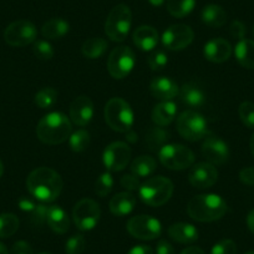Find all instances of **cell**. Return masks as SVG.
I'll list each match as a JSON object with an SVG mask.
<instances>
[{
    "mask_svg": "<svg viewBox=\"0 0 254 254\" xmlns=\"http://www.w3.org/2000/svg\"><path fill=\"white\" fill-rule=\"evenodd\" d=\"M63 178L55 170L49 167H38L31 171L26 178L29 193L35 199L45 203L54 202L63 190Z\"/></svg>",
    "mask_w": 254,
    "mask_h": 254,
    "instance_id": "1",
    "label": "cell"
},
{
    "mask_svg": "<svg viewBox=\"0 0 254 254\" xmlns=\"http://www.w3.org/2000/svg\"><path fill=\"white\" fill-rule=\"evenodd\" d=\"M71 132V121L63 112L45 115L36 126V136L45 145H60L69 140Z\"/></svg>",
    "mask_w": 254,
    "mask_h": 254,
    "instance_id": "2",
    "label": "cell"
},
{
    "mask_svg": "<svg viewBox=\"0 0 254 254\" xmlns=\"http://www.w3.org/2000/svg\"><path fill=\"white\" fill-rule=\"evenodd\" d=\"M228 211L227 202L218 194L194 196L187 204V213L197 222H214L221 219Z\"/></svg>",
    "mask_w": 254,
    "mask_h": 254,
    "instance_id": "3",
    "label": "cell"
},
{
    "mask_svg": "<svg viewBox=\"0 0 254 254\" xmlns=\"http://www.w3.org/2000/svg\"><path fill=\"white\" fill-rule=\"evenodd\" d=\"M105 121L116 132L127 133L131 131L135 122V115L130 104L121 97L109 100L105 106Z\"/></svg>",
    "mask_w": 254,
    "mask_h": 254,
    "instance_id": "4",
    "label": "cell"
},
{
    "mask_svg": "<svg viewBox=\"0 0 254 254\" xmlns=\"http://www.w3.org/2000/svg\"><path fill=\"white\" fill-rule=\"evenodd\" d=\"M173 183L170 178H166L163 176H156L151 177L142 183L138 190L140 198L143 203L151 207L163 206L170 201L173 194Z\"/></svg>",
    "mask_w": 254,
    "mask_h": 254,
    "instance_id": "5",
    "label": "cell"
},
{
    "mask_svg": "<svg viewBox=\"0 0 254 254\" xmlns=\"http://www.w3.org/2000/svg\"><path fill=\"white\" fill-rule=\"evenodd\" d=\"M132 24V13L125 4L114 6L107 15L105 23V34L110 40L115 43H122L126 40Z\"/></svg>",
    "mask_w": 254,
    "mask_h": 254,
    "instance_id": "6",
    "label": "cell"
},
{
    "mask_svg": "<svg viewBox=\"0 0 254 254\" xmlns=\"http://www.w3.org/2000/svg\"><path fill=\"white\" fill-rule=\"evenodd\" d=\"M177 131L190 142L202 140L209 133L206 119L196 110H187L177 117Z\"/></svg>",
    "mask_w": 254,
    "mask_h": 254,
    "instance_id": "7",
    "label": "cell"
},
{
    "mask_svg": "<svg viewBox=\"0 0 254 254\" xmlns=\"http://www.w3.org/2000/svg\"><path fill=\"white\" fill-rule=\"evenodd\" d=\"M158 158L168 170L182 171L193 165L194 153L180 143H166L158 151Z\"/></svg>",
    "mask_w": 254,
    "mask_h": 254,
    "instance_id": "8",
    "label": "cell"
},
{
    "mask_svg": "<svg viewBox=\"0 0 254 254\" xmlns=\"http://www.w3.org/2000/svg\"><path fill=\"white\" fill-rule=\"evenodd\" d=\"M136 64V56L128 46H117L107 59V71L114 79H125L130 75Z\"/></svg>",
    "mask_w": 254,
    "mask_h": 254,
    "instance_id": "9",
    "label": "cell"
},
{
    "mask_svg": "<svg viewBox=\"0 0 254 254\" xmlns=\"http://www.w3.org/2000/svg\"><path fill=\"white\" fill-rule=\"evenodd\" d=\"M101 217L99 203L91 198H84L77 202L72 211L74 223L80 231H91L97 226Z\"/></svg>",
    "mask_w": 254,
    "mask_h": 254,
    "instance_id": "10",
    "label": "cell"
},
{
    "mask_svg": "<svg viewBox=\"0 0 254 254\" xmlns=\"http://www.w3.org/2000/svg\"><path fill=\"white\" fill-rule=\"evenodd\" d=\"M126 228L133 238L141 241H153L158 238L162 232L160 221L147 214H140L130 218V221L127 222Z\"/></svg>",
    "mask_w": 254,
    "mask_h": 254,
    "instance_id": "11",
    "label": "cell"
},
{
    "mask_svg": "<svg viewBox=\"0 0 254 254\" xmlns=\"http://www.w3.org/2000/svg\"><path fill=\"white\" fill-rule=\"evenodd\" d=\"M36 26L29 20H16L9 24L4 31V40L14 48H23L30 45L36 40Z\"/></svg>",
    "mask_w": 254,
    "mask_h": 254,
    "instance_id": "12",
    "label": "cell"
},
{
    "mask_svg": "<svg viewBox=\"0 0 254 254\" xmlns=\"http://www.w3.org/2000/svg\"><path fill=\"white\" fill-rule=\"evenodd\" d=\"M132 156L131 147L126 142L116 141L105 148L102 160L104 165L110 172H120L128 166Z\"/></svg>",
    "mask_w": 254,
    "mask_h": 254,
    "instance_id": "13",
    "label": "cell"
},
{
    "mask_svg": "<svg viewBox=\"0 0 254 254\" xmlns=\"http://www.w3.org/2000/svg\"><path fill=\"white\" fill-rule=\"evenodd\" d=\"M194 39L193 30L185 24L171 25L162 35V44L167 50L181 51L190 46Z\"/></svg>",
    "mask_w": 254,
    "mask_h": 254,
    "instance_id": "14",
    "label": "cell"
},
{
    "mask_svg": "<svg viewBox=\"0 0 254 254\" xmlns=\"http://www.w3.org/2000/svg\"><path fill=\"white\" fill-rule=\"evenodd\" d=\"M202 155L212 165H223L229 158V147L218 136L208 133L202 145Z\"/></svg>",
    "mask_w": 254,
    "mask_h": 254,
    "instance_id": "15",
    "label": "cell"
},
{
    "mask_svg": "<svg viewBox=\"0 0 254 254\" xmlns=\"http://www.w3.org/2000/svg\"><path fill=\"white\" fill-rule=\"evenodd\" d=\"M218 180V170L209 162H199L190 168L188 173V181L193 187L198 190H206L212 187Z\"/></svg>",
    "mask_w": 254,
    "mask_h": 254,
    "instance_id": "16",
    "label": "cell"
},
{
    "mask_svg": "<svg viewBox=\"0 0 254 254\" xmlns=\"http://www.w3.org/2000/svg\"><path fill=\"white\" fill-rule=\"evenodd\" d=\"M95 114L94 104L89 96H77L70 105V119L77 126H86L90 124Z\"/></svg>",
    "mask_w": 254,
    "mask_h": 254,
    "instance_id": "17",
    "label": "cell"
},
{
    "mask_svg": "<svg viewBox=\"0 0 254 254\" xmlns=\"http://www.w3.org/2000/svg\"><path fill=\"white\" fill-rule=\"evenodd\" d=\"M204 58L214 64H222L232 55V46L226 39L216 38L206 43L203 48Z\"/></svg>",
    "mask_w": 254,
    "mask_h": 254,
    "instance_id": "18",
    "label": "cell"
},
{
    "mask_svg": "<svg viewBox=\"0 0 254 254\" xmlns=\"http://www.w3.org/2000/svg\"><path fill=\"white\" fill-rule=\"evenodd\" d=\"M150 91L156 99L162 101H171L180 94L177 82L167 76H158L151 81Z\"/></svg>",
    "mask_w": 254,
    "mask_h": 254,
    "instance_id": "19",
    "label": "cell"
},
{
    "mask_svg": "<svg viewBox=\"0 0 254 254\" xmlns=\"http://www.w3.org/2000/svg\"><path fill=\"white\" fill-rule=\"evenodd\" d=\"M158 33L150 25H142L133 31V44L142 51H152L158 44Z\"/></svg>",
    "mask_w": 254,
    "mask_h": 254,
    "instance_id": "20",
    "label": "cell"
},
{
    "mask_svg": "<svg viewBox=\"0 0 254 254\" xmlns=\"http://www.w3.org/2000/svg\"><path fill=\"white\" fill-rule=\"evenodd\" d=\"M136 206V198L131 192H120L110 199V211L116 217L130 214Z\"/></svg>",
    "mask_w": 254,
    "mask_h": 254,
    "instance_id": "21",
    "label": "cell"
},
{
    "mask_svg": "<svg viewBox=\"0 0 254 254\" xmlns=\"http://www.w3.org/2000/svg\"><path fill=\"white\" fill-rule=\"evenodd\" d=\"M178 95L181 96V100L186 106L193 110L201 109L206 104V95L202 91V89H199V86H197L193 82H188V84L183 85Z\"/></svg>",
    "mask_w": 254,
    "mask_h": 254,
    "instance_id": "22",
    "label": "cell"
},
{
    "mask_svg": "<svg viewBox=\"0 0 254 254\" xmlns=\"http://www.w3.org/2000/svg\"><path fill=\"white\" fill-rule=\"evenodd\" d=\"M168 236L171 239L181 244H190L198 239V231L193 224L190 223H175L168 228Z\"/></svg>",
    "mask_w": 254,
    "mask_h": 254,
    "instance_id": "23",
    "label": "cell"
},
{
    "mask_svg": "<svg viewBox=\"0 0 254 254\" xmlns=\"http://www.w3.org/2000/svg\"><path fill=\"white\" fill-rule=\"evenodd\" d=\"M46 223L51 231L58 234L66 233L70 228L69 216L60 206H49Z\"/></svg>",
    "mask_w": 254,
    "mask_h": 254,
    "instance_id": "24",
    "label": "cell"
},
{
    "mask_svg": "<svg viewBox=\"0 0 254 254\" xmlns=\"http://www.w3.org/2000/svg\"><path fill=\"white\" fill-rule=\"evenodd\" d=\"M177 106L173 101H162L152 110V121L156 126L166 127L176 119Z\"/></svg>",
    "mask_w": 254,
    "mask_h": 254,
    "instance_id": "25",
    "label": "cell"
},
{
    "mask_svg": "<svg viewBox=\"0 0 254 254\" xmlns=\"http://www.w3.org/2000/svg\"><path fill=\"white\" fill-rule=\"evenodd\" d=\"M237 61L244 69L254 70V41L242 39L234 48Z\"/></svg>",
    "mask_w": 254,
    "mask_h": 254,
    "instance_id": "26",
    "label": "cell"
},
{
    "mask_svg": "<svg viewBox=\"0 0 254 254\" xmlns=\"http://www.w3.org/2000/svg\"><path fill=\"white\" fill-rule=\"evenodd\" d=\"M70 30V24L61 18H54L46 21L41 28V34L49 40H55L66 35Z\"/></svg>",
    "mask_w": 254,
    "mask_h": 254,
    "instance_id": "27",
    "label": "cell"
},
{
    "mask_svg": "<svg viewBox=\"0 0 254 254\" xmlns=\"http://www.w3.org/2000/svg\"><path fill=\"white\" fill-rule=\"evenodd\" d=\"M202 21L211 28H221L227 21V13L222 6L217 4H209L204 6L201 14Z\"/></svg>",
    "mask_w": 254,
    "mask_h": 254,
    "instance_id": "28",
    "label": "cell"
},
{
    "mask_svg": "<svg viewBox=\"0 0 254 254\" xmlns=\"http://www.w3.org/2000/svg\"><path fill=\"white\" fill-rule=\"evenodd\" d=\"M131 172L132 175H135L136 177L143 178L148 177V176L152 175L153 172L157 168V162L153 157L151 156H140V157L135 158L131 163Z\"/></svg>",
    "mask_w": 254,
    "mask_h": 254,
    "instance_id": "29",
    "label": "cell"
},
{
    "mask_svg": "<svg viewBox=\"0 0 254 254\" xmlns=\"http://www.w3.org/2000/svg\"><path fill=\"white\" fill-rule=\"evenodd\" d=\"M109 44L104 38H91L87 39L81 46V53L85 58L90 60H96L101 58L106 53Z\"/></svg>",
    "mask_w": 254,
    "mask_h": 254,
    "instance_id": "30",
    "label": "cell"
},
{
    "mask_svg": "<svg viewBox=\"0 0 254 254\" xmlns=\"http://www.w3.org/2000/svg\"><path fill=\"white\" fill-rule=\"evenodd\" d=\"M170 138V133L161 126H153L146 133V143L151 151L158 152Z\"/></svg>",
    "mask_w": 254,
    "mask_h": 254,
    "instance_id": "31",
    "label": "cell"
},
{
    "mask_svg": "<svg viewBox=\"0 0 254 254\" xmlns=\"http://www.w3.org/2000/svg\"><path fill=\"white\" fill-rule=\"evenodd\" d=\"M196 0H167V10L175 18H185L194 9Z\"/></svg>",
    "mask_w": 254,
    "mask_h": 254,
    "instance_id": "32",
    "label": "cell"
},
{
    "mask_svg": "<svg viewBox=\"0 0 254 254\" xmlns=\"http://www.w3.org/2000/svg\"><path fill=\"white\" fill-rule=\"evenodd\" d=\"M19 218L13 213L0 214V238H9L19 229Z\"/></svg>",
    "mask_w": 254,
    "mask_h": 254,
    "instance_id": "33",
    "label": "cell"
},
{
    "mask_svg": "<svg viewBox=\"0 0 254 254\" xmlns=\"http://www.w3.org/2000/svg\"><path fill=\"white\" fill-rule=\"evenodd\" d=\"M58 101V91L53 87H43L35 95V104L43 110L51 109Z\"/></svg>",
    "mask_w": 254,
    "mask_h": 254,
    "instance_id": "34",
    "label": "cell"
},
{
    "mask_svg": "<svg viewBox=\"0 0 254 254\" xmlns=\"http://www.w3.org/2000/svg\"><path fill=\"white\" fill-rule=\"evenodd\" d=\"M69 145L74 152H84L90 146V133L84 128L75 131L70 136Z\"/></svg>",
    "mask_w": 254,
    "mask_h": 254,
    "instance_id": "35",
    "label": "cell"
},
{
    "mask_svg": "<svg viewBox=\"0 0 254 254\" xmlns=\"http://www.w3.org/2000/svg\"><path fill=\"white\" fill-rule=\"evenodd\" d=\"M114 187V178L110 172H105L95 182V193L99 197H106Z\"/></svg>",
    "mask_w": 254,
    "mask_h": 254,
    "instance_id": "36",
    "label": "cell"
},
{
    "mask_svg": "<svg viewBox=\"0 0 254 254\" xmlns=\"http://www.w3.org/2000/svg\"><path fill=\"white\" fill-rule=\"evenodd\" d=\"M33 51H34V55H35L39 60H43V61L51 60V59L54 58V54H55L53 45L46 40L34 41Z\"/></svg>",
    "mask_w": 254,
    "mask_h": 254,
    "instance_id": "37",
    "label": "cell"
},
{
    "mask_svg": "<svg viewBox=\"0 0 254 254\" xmlns=\"http://www.w3.org/2000/svg\"><path fill=\"white\" fill-rule=\"evenodd\" d=\"M168 64V56L163 50L152 51L147 59V65L152 71H160L166 67Z\"/></svg>",
    "mask_w": 254,
    "mask_h": 254,
    "instance_id": "38",
    "label": "cell"
},
{
    "mask_svg": "<svg viewBox=\"0 0 254 254\" xmlns=\"http://www.w3.org/2000/svg\"><path fill=\"white\" fill-rule=\"evenodd\" d=\"M239 117L244 126L248 128H254V104L251 101H244L239 105Z\"/></svg>",
    "mask_w": 254,
    "mask_h": 254,
    "instance_id": "39",
    "label": "cell"
},
{
    "mask_svg": "<svg viewBox=\"0 0 254 254\" xmlns=\"http://www.w3.org/2000/svg\"><path fill=\"white\" fill-rule=\"evenodd\" d=\"M86 247V241H85L82 234H74L67 239L65 244V252L66 254H82Z\"/></svg>",
    "mask_w": 254,
    "mask_h": 254,
    "instance_id": "40",
    "label": "cell"
},
{
    "mask_svg": "<svg viewBox=\"0 0 254 254\" xmlns=\"http://www.w3.org/2000/svg\"><path fill=\"white\" fill-rule=\"evenodd\" d=\"M211 254H237V246L232 239H222L214 244Z\"/></svg>",
    "mask_w": 254,
    "mask_h": 254,
    "instance_id": "41",
    "label": "cell"
},
{
    "mask_svg": "<svg viewBox=\"0 0 254 254\" xmlns=\"http://www.w3.org/2000/svg\"><path fill=\"white\" fill-rule=\"evenodd\" d=\"M120 185L122 188L127 190V192H133V190H138L141 187V183L138 177H136L135 175H125L122 176L121 180H120Z\"/></svg>",
    "mask_w": 254,
    "mask_h": 254,
    "instance_id": "42",
    "label": "cell"
},
{
    "mask_svg": "<svg viewBox=\"0 0 254 254\" xmlns=\"http://www.w3.org/2000/svg\"><path fill=\"white\" fill-rule=\"evenodd\" d=\"M48 209H49V206L38 203L35 211L31 213V219H33L34 223L38 224V226H41L43 223H45L46 216H48Z\"/></svg>",
    "mask_w": 254,
    "mask_h": 254,
    "instance_id": "43",
    "label": "cell"
},
{
    "mask_svg": "<svg viewBox=\"0 0 254 254\" xmlns=\"http://www.w3.org/2000/svg\"><path fill=\"white\" fill-rule=\"evenodd\" d=\"M229 33H231V35L234 39L242 40V39H244V35H246V25L242 21L234 20L231 24V26H229Z\"/></svg>",
    "mask_w": 254,
    "mask_h": 254,
    "instance_id": "44",
    "label": "cell"
},
{
    "mask_svg": "<svg viewBox=\"0 0 254 254\" xmlns=\"http://www.w3.org/2000/svg\"><path fill=\"white\" fill-rule=\"evenodd\" d=\"M10 254H34V251L28 242L19 241L14 243Z\"/></svg>",
    "mask_w": 254,
    "mask_h": 254,
    "instance_id": "45",
    "label": "cell"
},
{
    "mask_svg": "<svg viewBox=\"0 0 254 254\" xmlns=\"http://www.w3.org/2000/svg\"><path fill=\"white\" fill-rule=\"evenodd\" d=\"M239 180L248 186H254V167H246L239 172Z\"/></svg>",
    "mask_w": 254,
    "mask_h": 254,
    "instance_id": "46",
    "label": "cell"
},
{
    "mask_svg": "<svg viewBox=\"0 0 254 254\" xmlns=\"http://www.w3.org/2000/svg\"><path fill=\"white\" fill-rule=\"evenodd\" d=\"M18 204H19V208H20L21 211L26 212V213H30V214L35 211L36 206H38V203H35L33 199L28 198V197H21V198L19 199Z\"/></svg>",
    "mask_w": 254,
    "mask_h": 254,
    "instance_id": "47",
    "label": "cell"
},
{
    "mask_svg": "<svg viewBox=\"0 0 254 254\" xmlns=\"http://www.w3.org/2000/svg\"><path fill=\"white\" fill-rule=\"evenodd\" d=\"M156 254H176V252L170 242L161 239L156 247Z\"/></svg>",
    "mask_w": 254,
    "mask_h": 254,
    "instance_id": "48",
    "label": "cell"
},
{
    "mask_svg": "<svg viewBox=\"0 0 254 254\" xmlns=\"http://www.w3.org/2000/svg\"><path fill=\"white\" fill-rule=\"evenodd\" d=\"M127 254H155L152 248L148 246H136Z\"/></svg>",
    "mask_w": 254,
    "mask_h": 254,
    "instance_id": "49",
    "label": "cell"
},
{
    "mask_svg": "<svg viewBox=\"0 0 254 254\" xmlns=\"http://www.w3.org/2000/svg\"><path fill=\"white\" fill-rule=\"evenodd\" d=\"M181 254H204V252L199 247H188V248L183 249Z\"/></svg>",
    "mask_w": 254,
    "mask_h": 254,
    "instance_id": "50",
    "label": "cell"
},
{
    "mask_svg": "<svg viewBox=\"0 0 254 254\" xmlns=\"http://www.w3.org/2000/svg\"><path fill=\"white\" fill-rule=\"evenodd\" d=\"M247 224H248L249 231L254 234V209H252L248 213V217H247Z\"/></svg>",
    "mask_w": 254,
    "mask_h": 254,
    "instance_id": "51",
    "label": "cell"
},
{
    "mask_svg": "<svg viewBox=\"0 0 254 254\" xmlns=\"http://www.w3.org/2000/svg\"><path fill=\"white\" fill-rule=\"evenodd\" d=\"M153 6H161L163 3H165V0H148Z\"/></svg>",
    "mask_w": 254,
    "mask_h": 254,
    "instance_id": "52",
    "label": "cell"
},
{
    "mask_svg": "<svg viewBox=\"0 0 254 254\" xmlns=\"http://www.w3.org/2000/svg\"><path fill=\"white\" fill-rule=\"evenodd\" d=\"M249 146H251V152H252V155L254 156V133H253V135H252L251 141H249Z\"/></svg>",
    "mask_w": 254,
    "mask_h": 254,
    "instance_id": "53",
    "label": "cell"
},
{
    "mask_svg": "<svg viewBox=\"0 0 254 254\" xmlns=\"http://www.w3.org/2000/svg\"><path fill=\"white\" fill-rule=\"evenodd\" d=\"M0 254H10L8 252V249H6V247L4 246L3 243H0Z\"/></svg>",
    "mask_w": 254,
    "mask_h": 254,
    "instance_id": "54",
    "label": "cell"
},
{
    "mask_svg": "<svg viewBox=\"0 0 254 254\" xmlns=\"http://www.w3.org/2000/svg\"><path fill=\"white\" fill-rule=\"evenodd\" d=\"M3 173H4V165L3 162H1V160H0V177L3 176Z\"/></svg>",
    "mask_w": 254,
    "mask_h": 254,
    "instance_id": "55",
    "label": "cell"
},
{
    "mask_svg": "<svg viewBox=\"0 0 254 254\" xmlns=\"http://www.w3.org/2000/svg\"><path fill=\"white\" fill-rule=\"evenodd\" d=\"M39 254H53V253H49V252H43V253H39Z\"/></svg>",
    "mask_w": 254,
    "mask_h": 254,
    "instance_id": "56",
    "label": "cell"
},
{
    "mask_svg": "<svg viewBox=\"0 0 254 254\" xmlns=\"http://www.w3.org/2000/svg\"><path fill=\"white\" fill-rule=\"evenodd\" d=\"M246 254H254V252L253 251H252V252H247Z\"/></svg>",
    "mask_w": 254,
    "mask_h": 254,
    "instance_id": "57",
    "label": "cell"
},
{
    "mask_svg": "<svg viewBox=\"0 0 254 254\" xmlns=\"http://www.w3.org/2000/svg\"><path fill=\"white\" fill-rule=\"evenodd\" d=\"M253 35H254V26H253Z\"/></svg>",
    "mask_w": 254,
    "mask_h": 254,
    "instance_id": "58",
    "label": "cell"
}]
</instances>
